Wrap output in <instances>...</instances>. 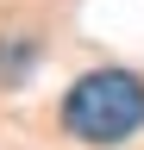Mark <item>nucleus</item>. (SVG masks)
Returning <instances> with one entry per match:
<instances>
[{
    "instance_id": "f257e3e1",
    "label": "nucleus",
    "mask_w": 144,
    "mask_h": 150,
    "mask_svg": "<svg viewBox=\"0 0 144 150\" xmlns=\"http://www.w3.org/2000/svg\"><path fill=\"white\" fill-rule=\"evenodd\" d=\"M144 125V81L132 69H88L63 100V131L75 144H125Z\"/></svg>"
}]
</instances>
